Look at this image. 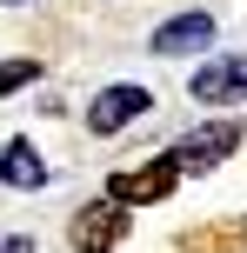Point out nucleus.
<instances>
[{
  "instance_id": "obj_2",
  "label": "nucleus",
  "mask_w": 247,
  "mask_h": 253,
  "mask_svg": "<svg viewBox=\"0 0 247 253\" xmlns=\"http://www.w3.org/2000/svg\"><path fill=\"white\" fill-rule=\"evenodd\" d=\"M147 107H154V93L134 87V80H120V87H100L87 100V126H94V133H120V126H134Z\"/></svg>"
},
{
  "instance_id": "obj_5",
  "label": "nucleus",
  "mask_w": 247,
  "mask_h": 253,
  "mask_svg": "<svg viewBox=\"0 0 247 253\" xmlns=\"http://www.w3.org/2000/svg\"><path fill=\"white\" fill-rule=\"evenodd\" d=\"M174 167L167 160H147V167H127V173H114L107 180V200H120V207H154V200H167L174 193Z\"/></svg>"
},
{
  "instance_id": "obj_8",
  "label": "nucleus",
  "mask_w": 247,
  "mask_h": 253,
  "mask_svg": "<svg viewBox=\"0 0 247 253\" xmlns=\"http://www.w3.org/2000/svg\"><path fill=\"white\" fill-rule=\"evenodd\" d=\"M27 80H40V60H34V53H20V60H0V93L27 87Z\"/></svg>"
},
{
  "instance_id": "obj_1",
  "label": "nucleus",
  "mask_w": 247,
  "mask_h": 253,
  "mask_svg": "<svg viewBox=\"0 0 247 253\" xmlns=\"http://www.w3.org/2000/svg\"><path fill=\"white\" fill-rule=\"evenodd\" d=\"M241 140H247V133H241L234 120L194 126L187 140H174V147H167V167H174V173H207V167H214V160H227V153H234Z\"/></svg>"
},
{
  "instance_id": "obj_7",
  "label": "nucleus",
  "mask_w": 247,
  "mask_h": 253,
  "mask_svg": "<svg viewBox=\"0 0 247 253\" xmlns=\"http://www.w3.org/2000/svg\"><path fill=\"white\" fill-rule=\"evenodd\" d=\"M0 187H47V160L34 153V140H7L0 147Z\"/></svg>"
},
{
  "instance_id": "obj_3",
  "label": "nucleus",
  "mask_w": 247,
  "mask_h": 253,
  "mask_svg": "<svg viewBox=\"0 0 247 253\" xmlns=\"http://www.w3.org/2000/svg\"><path fill=\"white\" fill-rule=\"evenodd\" d=\"M127 240V207L120 200H94L74 213V253H107Z\"/></svg>"
},
{
  "instance_id": "obj_9",
  "label": "nucleus",
  "mask_w": 247,
  "mask_h": 253,
  "mask_svg": "<svg viewBox=\"0 0 247 253\" xmlns=\"http://www.w3.org/2000/svg\"><path fill=\"white\" fill-rule=\"evenodd\" d=\"M0 253H34V240H27V233H13V240H0Z\"/></svg>"
},
{
  "instance_id": "obj_6",
  "label": "nucleus",
  "mask_w": 247,
  "mask_h": 253,
  "mask_svg": "<svg viewBox=\"0 0 247 253\" xmlns=\"http://www.w3.org/2000/svg\"><path fill=\"white\" fill-rule=\"evenodd\" d=\"M207 40H214V13H174L167 27H154L147 47H154L160 60H181V53H200Z\"/></svg>"
},
{
  "instance_id": "obj_4",
  "label": "nucleus",
  "mask_w": 247,
  "mask_h": 253,
  "mask_svg": "<svg viewBox=\"0 0 247 253\" xmlns=\"http://www.w3.org/2000/svg\"><path fill=\"white\" fill-rule=\"evenodd\" d=\"M194 93L200 107H227V100H247V53H221V60L194 67Z\"/></svg>"
}]
</instances>
